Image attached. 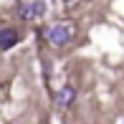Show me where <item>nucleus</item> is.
<instances>
[{"mask_svg": "<svg viewBox=\"0 0 124 124\" xmlns=\"http://www.w3.org/2000/svg\"><path fill=\"white\" fill-rule=\"evenodd\" d=\"M43 13H46V5L43 3H23V5H18V18H23V20L38 18Z\"/></svg>", "mask_w": 124, "mask_h": 124, "instance_id": "2", "label": "nucleus"}, {"mask_svg": "<svg viewBox=\"0 0 124 124\" xmlns=\"http://www.w3.org/2000/svg\"><path fill=\"white\" fill-rule=\"evenodd\" d=\"M76 99V89L74 86H61V91L56 94V104L61 106V109H66V106H71Z\"/></svg>", "mask_w": 124, "mask_h": 124, "instance_id": "3", "label": "nucleus"}, {"mask_svg": "<svg viewBox=\"0 0 124 124\" xmlns=\"http://www.w3.org/2000/svg\"><path fill=\"white\" fill-rule=\"evenodd\" d=\"M15 43H18V31H13V28H3V31H0V51L13 48Z\"/></svg>", "mask_w": 124, "mask_h": 124, "instance_id": "4", "label": "nucleus"}, {"mask_svg": "<svg viewBox=\"0 0 124 124\" xmlns=\"http://www.w3.org/2000/svg\"><path fill=\"white\" fill-rule=\"evenodd\" d=\"M71 36H74V31H71L69 23H56V25L48 28L46 41L51 43V46H66V43L71 41Z\"/></svg>", "mask_w": 124, "mask_h": 124, "instance_id": "1", "label": "nucleus"}]
</instances>
